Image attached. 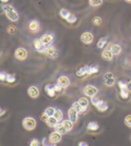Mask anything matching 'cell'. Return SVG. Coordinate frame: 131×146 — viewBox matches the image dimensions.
<instances>
[{
	"label": "cell",
	"instance_id": "obj_1",
	"mask_svg": "<svg viewBox=\"0 0 131 146\" xmlns=\"http://www.w3.org/2000/svg\"><path fill=\"white\" fill-rule=\"evenodd\" d=\"M2 10L11 22H17L19 20V14L12 5H3Z\"/></svg>",
	"mask_w": 131,
	"mask_h": 146
},
{
	"label": "cell",
	"instance_id": "obj_2",
	"mask_svg": "<svg viewBox=\"0 0 131 146\" xmlns=\"http://www.w3.org/2000/svg\"><path fill=\"white\" fill-rule=\"evenodd\" d=\"M91 102L92 103V105L94 106L96 109L99 110V111H102V112H104L108 110V103L106 102V101L99 99L98 97H92L91 98Z\"/></svg>",
	"mask_w": 131,
	"mask_h": 146
},
{
	"label": "cell",
	"instance_id": "obj_3",
	"mask_svg": "<svg viewBox=\"0 0 131 146\" xmlns=\"http://www.w3.org/2000/svg\"><path fill=\"white\" fill-rule=\"evenodd\" d=\"M59 15L63 19H65V20L67 23H74L76 22V20H77L76 16L74 15H73V14H71V13L68 11L67 9H66V8L60 9Z\"/></svg>",
	"mask_w": 131,
	"mask_h": 146
},
{
	"label": "cell",
	"instance_id": "obj_4",
	"mask_svg": "<svg viewBox=\"0 0 131 146\" xmlns=\"http://www.w3.org/2000/svg\"><path fill=\"white\" fill-rule=\"evenodd\" d=\"M37 122L32 117H27L23 120V126L27 131H33L36 128Z\"/></svg>",
	"mask_w": 131,
	"mask_h": 146
},
{
	"label": "cell",
	"instance_id": "obj_5",
	"mask_svg": "<svg viewBox=\"0 0 131 146\" xmlns=\"http://www.w3.org/2000/svg\"><path fill=\"white\" fill-rule=\"evenodd\" d=\"M28 52L24 48H18L15 51V58L20 61H23L27 58Z\"/></svg>",
	"mask_w": 131,
	"mask_h": 146
},
{
	"label": "cell",
	"instance_id": "obj_6",
	"mask_svg": "<svg viewBox=\"0 0 131 146\" xmlns=\"http://www.w3.org/2000/svg\"><path fill=\"white\" fill-rule=\"evenodd\" d=\"M41 40L45 47H49L52 45L54 41V35L51 33H45L41 36Z\"/></svg>",
	"mask_w": 131,
	"mask_h": 146
},
{
	"label": "cell",
	"instance_id": "obj_7",
	"mask_svg": "<svg viewBox=\"0 0 131 146\" xmlns=\"http://www.w3.org/2000/svg\"><path fill=\"white\" fill-rule=\"evenodd\" d=\"M103 82L105 85H107L108 87H111L115 84V77H114V74L109 72V73H106L103 75Z\"/></svg>",
	"mask_w": 131,
	"mask_h": 146
},
{
	"label": "cell",
	"instance_id": "obj_8",
	"mask_svg": "<svg viewBox=\"0 0 131 146\" xmlns=\"http://www.w3.org/2000/svg\"><path fill=\"white\" fill-rule=\"evenodd\" d=\"M84 93L88 97H95L98 93V89L93 85H86L84 89Z\"/></svg>",
	"mask_w": 131,
	"mask_h": 146
},
{
	"label": "cell",
	"instance_id": "obj_9",
	"mask_svg": "<svg viewBox=\"0 0 131 146\" xmlns=\"http://www.w3.org/2000/svg\"><path fill=\"white\" fill-rule=\"evenodd\" d=\"M49 58H58L59 56V52H58V50L56 49V48L54 46H49V47H46V49H45V53Z\"/></svg>",
	"mask_w": 131,
	"mask_h": 146
},
{
	"label": "cell",
	"instance_id": "obj_10",
	"mask_svg": "<svg viewBox=\"0 0 131 146\" xmlns=\"http://www.w3.org/2000/svg\"><path fill=\"white\" fill-rule=\"evenodd\" d=\"M33 46L35 48V50H37L40 53H45V49L46 47L43 45V43L41 42V39H35L33 41Z\"/></svg>",
	"mask_w": 131,
	"mask_h": 146
},
{
	"label": "cell",
	"instance_id": "obj_11",
	"mask_svg": "<svg viewBox=\"0 0 131 146\" xmlns=\"http://www.w3.org/2000/svg\"><path fill=\"white\" fill-rule=\"evenodd\" d=\"M80 40L83 43L89 45V44L92 43V41H93V35L91 33H89V31H85V33H84L82 35H81Z\"/></svg>",
	"mask_w": 131,
	"mask_h": 146
},
{
	"label": "cell",
	"instance_id": "obj_12",
	"mask_svg": "<svg viewBox=\"0 0 131 146\" xmlns=\"http://www.w3.org/2000/svg\"><path fill=\"white\" fill-rule=\"evenodd\" d=\"M57 84L60 87L65 89V88H66L68 85L70 84V80H69V78L67 77V76H66V75H61V76H59V77Z\"/></svg>",
	"mask_w": 131,
	"mask_h": 146
},
{
	"label": "cell",
	"instance_id": "obj_13",
	"mask_svg": "<svg viewBox=\"0 0 131 146\" xmlns=\"http://www.w3.org/2000/svg\"><path fill=\"white\" fill-rule=\"evenodd\" d=\"M68 118H69L70 121H72L74 124L77 122L78 120V112L74 109L73 107H71L69 110H68Z\"/></svg>",
	"mask_w": 131,
	"mask_h": 146
},
{
	"label": "cell",
	"instance_id": "obj_14",
	"mask_svg": "<svg viewBox=\"0 0 131 146\" xmlns=\"http://www.w3.org/2000/svg\"><path fill=\"white\" fill-rule=\"evenodd\" d=\"M27 93L28 95L33 99H36L39 97L40 95V91L39 89L37 88L36 86H31L28 88V91H27Z\"/></svg>",
	"mask_w": 131,
	"mask_h": 146
},
{
	"label": "cell",
	"instance_id": "obj_15",
	"mask_svg": "<svg viewBox=\"0 0 131 146\" xmlns=\"http://www.w3.org/2000/svg\"><path fill=\"white\" fill-rule=\"evenodd\" d=\"M49 140H51L52 143H59V142L62 140V135L59 134V133H58V132L54 131V132L51 133V135H49Z\"/></svg>",
	"mask_w": 131,
	"mask_h": 146
},
{
	"label": "cell",
	"instance_id": "obj_16",
	"mask_svg": "<svg viewBox=\"0 0 131 146\" xmlns=\"http://www.w3.org/2000/svg\"><path fill=\"white\" fill-rule=\"evenodd\" d=\"M28 27L32 33H38L40 30V23L37 20H32L29 23Z\"/></svg>",
	"mask_w": 131,
	"mask_h": 146
},
{
	"label": "cell",
	"instance_id": "obj_17",
	"mask_svg": "<svg viewBox=\"0 0 131 146\" xmlns=\"http://www.w3.org/2000/svg\"><path fill=\"white\" fill-rule=\"evenodd\" d=\"M45 91L51 98H54L57 95V92L55 91V84H47L45 86Z\"/></svg>",
	"mask_w": 131,
	"mask_h": 146
},
{
	"label": "cell",
	"instance_id": "obj_18",
	"mask_svg": "<svg viewBox=\"0 0 131 146\" xmlns=\"http://www.w3.org/2000/svg\"><path fill=\"white\" fill-rule=\"evenodd\" d=\"M110 50L112 52V54L117 56V55H120L121 52V47L120 44H117V43H110Z\"/></svg>",
	"mask_w": 131,
	"mask_h": 146
},
{
	"label": "cell",
	"instance_id": "obj_19",
	"mask_svg": "<svg viewBox=\"0 0 131 146\" xmlns=\"http://www.w3.org/2000/svg\"><path fill=\"white\" fill-rule=\"evenodd\" d=\"M113 54H112V52L110 51V49H105L102 51V58L103 60L105 61H111L112 59H113Z\"/></svg>",
	"mask_w": 131,
	"mask_h": 146
},
{
	"label": "cell",
	"instance_id": "obj_20",
	"mask_svg": "<svg viewBox=\"0 0 131 146\" xmlns=\"http://www.w3.org/2000/svg\"><path fill=\"white\" fill-rule=\"evenodd\" d=\"M99 73L98 66H87V75H92Z\"/></svg>",
	"mask_w": 131,
	"mask_h": 146
},
{
	"label": "cell",
	"instance_id": "obj_21",
	"mask_svg": "<svg viewBox=\"0 0 131 146\" xmlns=\"http://www.w3.org/2000/svg\"><path fill=\"white\" fill-rule=\"evenodd\" d=\"M54 128H55L56 132L59 133V134H61V135H65V134H66V133H67L66 129L65 128V126L63 125V124H62V123H59Z\"/></svg>",
	"mask_w": 131,
	"mask_h": 146
},
{
	"label": "cell",
	"instance_id": "obj_22",
	"mask_svg": "<svg viewBox=\"0 0 131 146\" xmlns=\"http://www.w3.org/2000/svg\"><path fill=\"white\" fill-rule=\"evenodd\" d=\"M86 127L89 131H97L100 128V125H98V123L92 121V122H89L88 124H87Z\"/></svg>",
	"mask_w": 131,
	"mask_h": 146
},
{
	"label": "cell",
	"instance_id": "obj_23",
	"mask_svg": "<svg viewBox=\"0 0 131 146\" xmlns=\"http://www.w3.org/2000/svg\"><path fill=\"white\" fill-rule=\"evenodd\" d=\"M76 76H78V77H83L84 75H87V66L80 67L76 71Z\"/></svg>",
	"mask_w": 131,
	"mask_h": 146
},
{
	"label": "cell",
	"instance_id": "obj_24",
	"mask_svg": "<svg viewBox=\"0 0 131 146\" xmlns=\"http://www.w3.org/2000/svg\"><path fill=\"white\" fill-rule=\"evenodd\" d=\"M108 42V37H102L101 38L98 42H97V48H103L105 47V45Z\"/></svg>",
	"mask_w": 131,
	"mask_h": 146
},
{
	"label": "cell",
	"instance_id": "obj_25",
	"mask_svg": "<svg viewBox=\"0 0 131 146\" xmlns=\"http://www.w3.org/2000/svg\"><path fill=\"white\" fill-rule=\"evenodd\" d=\"M46 124L49 126V127H55V126L59 124V121L54 117H49Z\"/></svg>",
	"mask_w": 131,
	"mask_h": 146
},
{
	"label": "cell",
	"instance_id": "obj_26",
	"mask_svg": "<svg viewBox=\"0 0 131 146\" xmlns=\"http://www.w3.org/2000/svg\"><path fill=\"white\" fill-rule=\"evenodd\" d=\"M62 124L65 126V128L66 129L67 132H69L73 129V125H74V123L72 121H70L69 119L68 120H64V121H62Z\"/></svg>",
	"mask_w": 131,
	"mask_h": 146
},
{
	"label": "cell",
	"instance_id": "obj_27",
	"mask_svg": "<svg viewBox=\"0 0 131 146\" xmlns=\"http://www.w3.org/2000/svg\"><path fill=\"white\" fill-rule=\"evenodd\" d=\"M72 107L74 108V110H76L79 114H81V113H84L86 110L85 109H84V108L81 106L80 104H79V102L78 101H76V102H74L73 103V105H72Z\"/></svg>",
	"mask_w": 131,
	"mask_h": 146
},
{
	"label": "cell",
	"instance_id": "obj_28",
	"mask_svg": "<svg viewBox=\"0 0 131 146\" xmlns=\"http://www.w3.org/2000/svg\"><path fill=\"white\" fill-rule=\"evenodd\" d=\"M41 144H42V146H57V143H52L49 139V137H44V138H43L42 142H41Z\"/></svg>",
	"mask_w": 131,
	"mask_h": 146
},
{
	"label": "cell",
	"instance_id": "obj_29",
	"mask_svg": "<svg viewBox=\"0 0 131 146\" xmlns=\"http://www.w3.org/2000/svg\"><path fill=\"white\" fill-rule=\"evenodd\" d=\"M78 102L85 110L87 109V107H88V105H89V100H87L86 98H80L79 100H78Z\"/></svg>",
	"mask_w": 131,
	"mask_h": 146
},
{
	"label": "cell",
	"instance_id": "obj_30",
	"mask_svg": "<svg viewBox=\"0 0 131 146\" xmlns=\"http://www.w3.org/2000/svg\"><path fill=\"white\" fill-rule=\"evenodd\" d=\"M103 0H88L89 5L92 7H97V6H100L102 4Z\"/></svg>",
	"mask_w": 131,
	"mask_h": 146
},
{
	"label": "cell",
	"instance_id": "obj_31",
	"mask_svg": "<svg viewBox=\"0 0 131 146\" xmlns=\"http://www.w3.org/2000/svg\"><path fill=\"white\" fill-rule=\"evenodd\" d=\"M56 110H56L55 108H53V107H49V108H47V109L45 110L44 112L47 114L49 117H54Z\"/></svg>",
	"mask_w": 131,
	"mask_h": 146
},
{
	"label": "cell",
	"instance_id": "obj_32",
	"mask_svg": "<svg viewBox=\"0 0 131 146\" xmlns=\"http://www.w3.org/2000/svg\"><path fill=\"white\" fill-rule=\"evenodd\" d=\"M92 23L93 25H95V26H100V25L102 23V18L100 16H95V17L92 18Z\"/></svg>",
	"mask_w": 131,
	"mask_h": 146
},
{
	"label": "cell",
	"instance_id": "obj_33",
	"mask_svg": "<svg viewBox=\"0 0 131 146\" xmlns=\"http://www.w3.org/2000/svg\"><path fill=\"white\" fill-rule=\"evenodd\" d=\"M128 95H129L128 89H121V90H120V96H121L122 99H124V100L128 99Z\"/></svg>",
	"mask_w": 131,
	"mask_h": 146
},
{
	"label": "cell",
	"instance_id": "obj_34",
	"mask_svg": "<svg viewBox=\"0 0 131 146\" xmlns=\"http://www.w3.org/2000/svg\"><path fill=\"white\" fill-rule=\"evenodd\" d=\"M54 117L58 120V121H61L62 118H63V113H62V111L60 110H57L55 112V115H54Z\"/></svg>",
	"mask_w": 131,
	"mask_h": 146
},
{
	"label": "cell",
	"instance_id": "obj_35",
	"mask_svg": "<svg viewBox=\"0 0 131 146\" xmlns=\"http://www.w3.org/2000/svg\"><path fill=\"white\" fill-rule=\"evenodd\" d=\"M7 82H9V84H13V82H15V74H7Z\"/></svg>",
	"mask_w": 131,
	"mask_h": 146
},
{
	"label": "cell",
	"instance_id": "obj_36",
	"mask_svg": "<svg viewBox=\"0 0 131 146\" xmlns=\"http://www.w3.org/2000/svg\"><path fill=\"white\" fill-rule=\"evenodd\" d=\"M124 123L128 127L131 128V115H128L124 119Z\"/></svg>",
	"mask_w": 131,
	"mask_h": 146
},
{
	"label": "cell",
	"instance_id": "obj_37",
	"mask_svg": "<svg viewBox=\"0 0 131 146\" xmlns=\"http://www.w3.org/2000/svg\"><path fill=\"white\" fill-rule=\"evenodd\" d=\"M7 31L9 34H14L16 31V28L14 26V25H9V26L7 28Z\"/></svg>",
	"mask_w": 131,
	"mask_h": 146
},
{
	"label": "cell",
	"instance_id": "obj_38",
	"mask_svg": "<svg viewBox=\"0 0 131 146\" xmlns=\"http://www.w3.org/2000/svg\"><path fill=\"white\" fill-rule=\"evenodd\" d=\"M118 87H120V90H121V89H128V82H126L118 81Z\"/></svg>",
	"mask_w": 131,
	"mask_h": 146
},
{
	"label": "cell",
	"instance_id": "obj_39",
	"mask_svg": "<svg viewBox=\"0 0 131 146\" xmlns=\"http://www.w3.org/2000/svg\"><path fill=\"white\" fill-rule=\"evenodd\" d=\"M30 146H40V142L38 139L33 138L30 143Z\"/></svg>",
	"mask_w": 131,
	"mask_h": 146
},
{
	"label": "cell",
	"instance_id": "obj_40",
	"mask_svg": "<svg viewBox=\"0 0 131 146\" xmlns=\"http://www.w3.org/2000/svg\"><path fill=\"white\" fill-rule=\"evenodd\" d=\"M49 116L47 115V114L44 112V113H42L41 115V121H43V122H47L48 121V119H49Z\"/></svg>",
	"mask_w": 131,
	"mask_h": 146
},
{
	"label": "cell",
	"instance_id": "obj_41",
	"mask_svg": "<svg viewBox=\"0 0 131 146\" xmlns=\"http://www.w3.org/2000/svg\"><path fill=\"white\" fill-rule=\"evenodd\" d=\"M7 73H5V72H1L0 73V80H1L2 82L4 81H7Z\"/></svg>",
	"mask_w": 131,
	"mask_h": 146
},
{
	"label": "cell",
	"instance_id": "obj_42",
	"mask_svg": "<svg viewBox=\"0 0 131 146\" xmlns=\"http://www.w3.org/2000/svg\"><path fill=\"white\" fill-rule=\"evenodd\" d=\"M62 87H60L58 84H55V91H56V92L57 93H59V92H61V91H62Z\"/></svg>",
	"mask_w": 131,
	"mask_h": 146
},
{
	"label": "cell",
	"instance_id": "obj_43",
	"mask_svg": "<svg viewBox=\"0 0 131 146\" xmlns=\"http://www.w3.org/2000/svg\"><path fill=\"white\" fill-rule=\"evenodd\" d=\"M78 146H89V145L87 144L85 142H80V143H78Z\"/></svg>",
	"mask_w": 131,
	"mask_h": 146
},
{
	"label": "cell",
	"instance_id": "obj_44",
	"mask_svg": "<svg viewBox=\"0 0 131 146\" xmlns=\"http://www.w3.org/2000/svg\"><path fill=\"white\" fill-rule=\"evenodd\" d=\"M128 89L129 92H131V81L128 82Z\"/></svg>",
	"mask_w": 131,
	"mask_h": 146
},
{
	"label": "cell",
	"instance_id": "obj_45",
	"mask_svg": "<svg viewBox=\"0 0 131 146\" xmlns=\"http://www.w3.org/2000/svg\"><path fill=\"white\" fill-rule=\"evenodd\" d=\"M5 110H1V113H0V115L3 116L4 114H5Z\"/></svg>",
	"mask_w": 131,
	"mask_h": 146
},
{
	"label": "cell",
	"instance_id": "obj_46",
	"mask_svg": "<svg viewBox=\"0 0 131 146\" xmlns=\"http://www.w3.org/2000/svg\"><path fill=\"white\" fill-rule=\"evenodd\" d=\"M1 2H2V3H7V2H8V0H1Z\"/></svg>",
	"mask_w": 131,
	"mask_h": 146
},
{
	"label": "cell",
	"instance_id": "obj_47",
	"mask_svg": "<svg viewBox=\"0 0 131 146\" xmlns=\"http://www.w3.org/2000/svg\"><path fill=\"white\" fill-rule=\"evenodd\" d=\"M127 3H129V4H131V0H125Z\"/></svg>",
	"mask_w": 131,
	"mask_h": 146
},
{
	"label": "cell",
	"instance_id": "obj_48",
	"mask_svg": "<svg viewBox=\"0 0 131 146\" xmlns=\"http://www.w3.org/2000/svg\"><path fill=\"white\" fill-rule=\"evenodd\" d=\"M130 141H131V136H130Z\"/></svg>",
	"mask_w": 131,
	"mask_h": 146
}]
</instances>
